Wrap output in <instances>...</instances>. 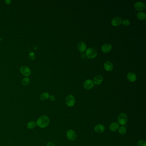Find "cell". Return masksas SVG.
I'll list each match as a JSON object with an SVG mask.
<instances>
[{"mask_svg": "<svg viewBox=\"0 0 146 146\" xmlns=\"http://www.w3.org/2000/svg\"><path fill=\"white\" fill-rule=\"evenodd\" d=\"M29 82H30V79L28 77H26L24 78L22 80V84L23 85L25 86L28 85Z\"/></svg>", "mask_w": 146, "mask_h": 146, "instance_id": "21", "label": "cell"}, {"mask_svg": "<svg viewBox=\"0 0 146 146\" xmlns=\"http://www.w3.org/2000/svg\"><path fill=\"white\" fill-rule=\"evenodd\" d=\"M122 21L123 20L119 16H117L113 18V19H112L111 24L113 26H118L121 25L122 23Z\"/></svg>", "mask_w": 146, "mask_h": 146, "instance_id": "6", "label": "cell"}, {"mask_svg": "<svg viewBox=\"0 0 146 146\" xmlns=\"http://www.w3.org/2000/svg\"><path fill=\"white\" fill-rule=\"evenodd\" d=\"M97 55V51L93 48H89L85 52V55L89 59H93L96 57Z\"/></svg>", "mask_w": 146, "mask_h": 146, "instance_id": "2", "label": "cell"}, {"mask_svg": "<svg viewBox=\"0 0 146 146\" xmlns=\"http://www.w3.org/2000/svg\"><path fill=\"white\" fill-rule=\"evenodd\" d=\"M20 72L24 76H28L31 74V70L29 68L23 66L20 68Z\"/></svg>", "mask_w": 146, "mask_h": 146, "instance_id": "9", "label": "cell"}, {"mask_svg": "<svg viewBox=\"0 0 146 146\" xmlns=\"http://www.w3.org/2000/svg\"><path fill=\"white\" fill-rule=\"evenodd\" d=\"M77 48L80 52H84L86 49V43L83 42H79L77 45Z\"/></svg>", "mask_w": 146, "mask_h": 146, "instance_id": "11", "label": "cell"}, {"mask_svg": "<svg viewBox=\"0 0 146 146\" xmlns=\"http://www.w3.org/2000/svg\"><path fill=\"white\" fill-rule=\"evenodd\" d=\"M94 85V83L92 80L90 79H88L85 81L84 83V87L86 90H90L93 88Z\"/></svg>", "mask_w": 146, "mask_h": 146, "instance_id": "8", "label": "cell"}, {"mask_svg": "<svg viewBox=\"0 0 146 146\" xmlns=\"http://www.w3.org/2000/svg\"><path fill=\"white\" fill-rule=\"evenodd\" d=\"M29 57L30 59L31 60H33L35 58L36 56H35V54L33 52H31L30 53L29 55Z\"/></svg>", "mask_w": 146, "mask_h": 146, "instance_id": "24", "label": "cell"}, {"mask_svg": "<svg viewBox=\"0 0 146 146\" xmlns=\"http://www.w3.org/2000/svg\"><path fill=\"white\" fill-rule=\"evenodd\" d=\"M134 7L135 9L137 11H140L144 10L145 8V4L142 2L139 1L135 3L134 5Z\"/></svg>", "mask_w": 146, "mask_h": 146, "instance_id": "7", "label": "cell"}, {"mask_svg": "<svg viewBox=\"0 0 146 146\" xmlns=\"http://www.w3.org/2000/svg\"><path fill=\"white\" fill-rule=\"evenodd\" d=\"M127 79L131 82H135L136 80V75L134 73L130 72L127 75Z\"/></svg>", "mask_w": 146, "mask_h": 146, "instance_id": "12", "label": "cell"}, {"mask_svg": "<svg viewBox=\"0 0 146 146\" xmlns=\"http://www.w3.org/2000/svg\"><path fill=\"white\" fill-rule=\"evenodd\" d=\"M118 130H119V134L121 135H125V134L126 133V131H127L126 127L123 126H122L119 128Z\"/></svg>", "mask_w": 146, "mask_h": 146, "instance_id": "20", "label": "cell"}, {"mask_svg": "<svg viewBox=\"0 0 146 146\" xmlns=\"http://www.w3.org/2000/svg\"><path fill=\"white\" fill-rule=\"evenodd\" d=\"M105 129V127L102 124H98L95 127L94 130L97 133H103Z\"/></svg>", "mask_w": 146, "mask_h": 146, "instance_id": "13", "label": "cell"}, {"mask_svg": "<svg viewBox=\"0 0 146 146\" xmlns=\"http://www.w3.org/2000/svg\"><path fill=\"white\" fill-rule=\"evenodd\" d=\"M5 2L7 4H10L11 3V0H5Z\"/></svg>", "mask_w": 146, "mask_h": 146, "instance_id": "27", "label": "cell"}, {"mask_svg": "<svg viewBox=\"0 0 146 146\" xmlns=\"http://www.w3.org/2000/svg\"><path fill=\"white\" fill-rule=\"evenodd\" d=\"M37 126L36 123L33 121H30L27 125V127L29 129H34Z\"/></svg>", "mask_w": 146, "mask_h": 146, "instance_id": "17", "label": "cell"}, {"mask_svg": "<svg viewBox=\"0 0 146 146\" xmlns=\"http://www.w3.org/2000/svg\"><path fill=\"white\" fill-rule=\"evenodd\" d=\"M117 121L119 124L121 125H125L126 124L128 121V117L126 114L124 113H121L119 114L118 117Z\"/></svg>", "mask_w": 146, "mask_h": 146, "instance_id": "3", "label": "cell"}, {"mask_svg": "<svg viewBox=\"0 0 146 146\" xmlns=\"http://www.w3.org/2000/svg\"><path fill=\"white\" fill-rule=\"evenodd\" d=\"M49 94L47 92H45L41 94L40 98L41 100L43 101H45L48 100L49 97Z\"/></svg>", "mask_w": 146, "mask_h": 146, "instance_id": "19", "label": "cell"}, {"mask_svg": "<svg viewBox=\"0 0 146 146\" xmlns=\"http://www.w3.org/2000/svg\"><path fill=\"white\" fill-rule=\"evenodd\" d=\"M66 136L68 139L71 141H74L76 139V134L73 130H69L66 133Z\"/></svg>", "mask_w": 146, "mask_h": 146, "instance_id": "5", "label": "cell"}, {"mask_svg": "<svg viewBox=\"0 0 146 146\" xmlns=\"http://www.w3.org/2000/svg\"><path fill=\"white\" fill-rule=\"evenodd\" d=\"M47 146H56V145H55L54 143L52 142H48L47 144Z\"/></svg>", "mask_w": 146, "mask_h": 146, "instance_id": "26", "label": "cell"}, {"mask_svg": "<svg viewBox=\"0 0 146 146\" xmlns=\"http://www.w3.org/2000/svg\"><path fill=\"white\" fill-rule=\"evenodd\" d=\"M137 17L140 20H144L146 19V14L144 12H140L137 14Z\"/></svg>", "mask_w": 146, "mask_h": 146, "instance_id": "18", "label": "cell"}, {"mask_svg": "<svg viewBox=\"0 0 146 146\" xmlns=\"http://www.w3.org/2000/svg\"><path fill=\"white\" fill-rule=\"evenodd\" d=\"M66 103L68 106L73 107L75 105V97L72 95L68 96L66 99Z\"/></svg>", "mask_w": 146, "mask_h": 146, "instance_id": "4", "label": "cell"}, {"mask_svg": "<svg viewBox=\"0 0 146 146\" xmlns=\"http://www.w3.org/2000/svg\"><path fill=\"white\" fill-rule=\"evenodd\" d=\"M103 81V77L101 75H97L94 77L93 79V83L95 85H98L100 84Z\"/></svg>", "mask_w": 146, "mask_h": 146, "instance_id": "16", "label": "cell"}, {"mask_svg": "<svg viewBox=\"0 0 146 146\" xmlns=\"http://www.w3.org/2000/svg\"><path fill=\"white\" fill-rule=\"evenodd\" d=\"M122 23H123V25L127 26H129L130 25V22L129 20L128 19H124L122 21Z\"/></svg>", "mask_w": 146, "mask_h": 146, "instance_id": "23", "label": "cell"}, {"mask_svg": "<svg viewBox=\"0 0 146 146\" xmlns=\"http://www.w3.org/2000/svg\"><path fill=\"white\" fill-rule=\"evenodd\" d=\"M119 129V125L116 122H113L111 123L110 125V130L112 132H116Z\"/></svg>", "mask_w": 146, "mask_h": 146, "instance_id": "15", "label": "cell"}, {"mask_svg": "<svg viewBox=\"0 0 146 146\" xmlns=\"http://www.w3.org/2000/svg\"><path fill=\"white\" fill-rule=\"evenodd\" d=\"M138 146H146V143L145 141L144 140H140L137 143Z\"/></svg>", "mask_w": 146, "mask_h": 146, "instance_id": "22", "label": "cell"}, {"mask_svg": "<svg viewBox=\"0 0 146 146\" xmlns=\"http://www.w3.org/2000/svg\"><path fill=\"white\" fill-rule=\"evenodd\" d=\"M50 122L49 117L46 115L41 116L36 122L37 125L41 128H45L48 126Z\"/></svg>", "mask_w": 146, "mask_h": 146, "instance_id": "1", "label": "cell"}, {"mask_svg": "<svg viewBox=\"0 0 146 146\" xmlns=\"http://www.w3.org/2000/svg\"><path fill=\"white\" fill-rule=\"evenodd\" d=\"M112 49V46L109 43H106L102 46L101 47L102 51L104 53H108L110 52Z\"/></svg>", "mask_w": 146, "mask_h": 146, "instance_id": "10", "label": "cell"}, {"mask_svg": "<svg viewBox=\"0 0 146 146\" xmlns=\"http://www.w3.org/2000/svg\"><path fill=\"white\" fill-rule=\"evenodd\" d=\"M49 100L52 101V102H54L55 100H56V98L55 96H53V95H51L49 97Z\"/></svg>", "mask_w": 146, "mask_h": 146, "instance_id": "25", "label": "cell"}, {"mask_svg": "<svg viewBox=\"0 0 146 146\" xmlns=\"http://www.w3.org/2000/svg\"><path fill=\"white\" fill-rule=\"evenodd\" d=\"M104 67L106 71H111L113 69V64L111 62H106V63L104 64Z\"/></svg>", "mask_w": 146, "mask_h": 146, "instance_id": "14", "label": "cell"}]
</instances>
